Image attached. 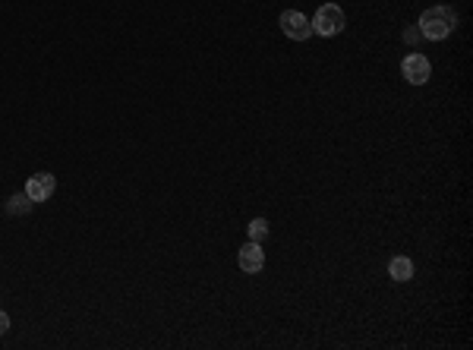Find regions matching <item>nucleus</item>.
Segmentation results:
<instances>
[{
  "instance_id": "obj_1",
  "label": "nucleus",
  "mask_w": 473,
  "mask_h": 350,
  "mask_svg": "<svg viewBox=\"0 0 473 350\" xmlns=\"http://www.w3.org/2000/svg\"><path fill=\"white\" fill-rule=\"evenodd\" d=\"M457 16L451 6H429V10L420 16V35L429 41H442L455 32Z\"/></svg>"
},
{
  "instance_id": "obj_2",
  "label": "nucleus",
  "mask_w": 473,
  "mask_h": 350,
  "mask_svg": "<svg viewBox=\"0 0 473 350\" xmlns=\"http://www.w3.org/2000/svg\"><path fill=\"white\" fill-rule=\"evenodd\" d=\"M312 23V35H322V38H334V35L344 32L347 19H344V10L338 4H322L316 10V16L309 19Z\"/></svg>"
},
{
  "instance_id": "obj_3",
  "label": "nucleus",
  "mask_w": 473,
  "mask_h": 350,
  "mask_svg": "<svg viewBox=\"0 0 473 350\" xmlns=\"http://www.w3.org/2000/svg\"><path fill=\"white\" fill-rule=\"evenodd\" d=\"M278 26H281V32L287 35L290 41H307L309 35H312V23L303 16L300 10H284L281 19H278Z\"/></svg>"
},
{
  "instance_id": "obj_4",
  "label": "nucleus",
  "mask_w": 473,
  "mask_h": 350,
  "mask_svg": "<svg viewBox=\"0 0 473 350\" xmlns=\"http://www.w3.org/2000/svg\"><path fill=\"white\" fill-rule=\"evenodd\" d=\"M401 73L410 85H423V83H429V76H432V63H429V57H423V54H407L401 63Z\"/></svg>"
},
{
  "instance_id": "obj_5",
  "label": "nucleus",
  "mask_w": 473,
  "mask_h": 350,
  "mask_svg": "<svg viewBox=\"0 0 473 350\" xmlns=\"http://www.w3.org/2000/svg\"><path fill=\"white\" fill-rule=\"evenodd\" d=\"M54 189H57V180H54V174H48V171L28 177V184H26V193H28V199H32V202L51 199V196H54Z\"/></svg>"
},
{
  "instance_id": "obj_6",
  "label": "nucleus",
  "mask_w": 473,
  "mask_h": 350,
  "mask_svg": "<svg viewBox=\"0 0 473 350\" xmlns=\"http://www.w3.org/2000/svg\"><path fill=\"white\" fill-rule=\"evenodd\" d=\"M237 262H240V268H243L246 275H259L262 268H265V253H262V246L256 243V240H250V243L240 250Z\"/></svg>"
},
{
  "instance_id": "obj_7",
  "label": "nucleus",
  "mask_w": 473,
  "mask_h": 350,
  "mask_svg": "<svg viewBox=\"0 0 473 350\" xmlns=\"http://www.w3.org/2000/svg\"><path fill=\"white\" fill-rule=\"evenodd\" d=\"M388 275L395 281H410L413 278V262L407 259V256H395L388 262Z\"/></svg>"
},
{
  "instance_id": "obj_8",
  "label": "nucleus",
  "mask_w": 473,
  "mask_h": 350,
  "mask_svg": "<svg viewBox=\"0 0 473 350\" xmlns=\"http://www.w3.org/2000/svg\"><path fill=\"white\" fill-rule=\"evenodd\" d=\"M35 202L28 199V193H13L10 199H6V215H13V218H19V215H28L32 211Z\"/></svg>"
},
{
  "instance_id": "obj_9",
  "label": "nucleus",
  "mask_w": 473,
  "mask_h": 350,
  "mask_svg": "<svg viewBox=\"0 0 473 350\" xmlns=\"http://www.w3.org/2000/svg\"><path fill=\"white\" fill-rule=\"evenodd\" d=\"M246 233H250V240H256V243H262V240L272 233V224L265 221V218H253L250 228H246Z\"/></svg>"
},
{
  "instance_id": "obj_10",
  "label": "nucleus",
  "mask_w": 473,
  "mask_h": 350,
  "mask_svg": "<svg viewBox=\"0 0 473 350\" xmlns=\"http://www.w3.org/2000/svg\"><path fill=\"white\" fill-rule=\"evenodd\" d=\"M404 38H407V45H417V41H420V28H407Z\"/></svg>"
},
{
  "instance_id": "obj_11",
  "label": "nucleus",
  "mask_w": 473,
  "mask_h": 350,
  "mask_svg": "<svg viewBox=\"0 0 473 350\" xmlns=\"http://www.w3.org/2000/svg\"><path fill=\"white\" fill-rule=\"evenodd\" d=\"M6 332H10V316L0 309V334H6Z\"/></svg>"
}]
</instances>
